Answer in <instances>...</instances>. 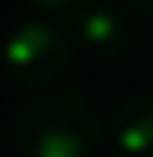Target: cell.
<instances>
[{
    "label": "cell",
    "mask_w": 153,
    "mask_h": 157,
    "mask_svg": "<svg viewBox=\"0 0 153 157\" xmlns=\"http://www.w3.org/2000/svg\"><path fill=\"white\" fill-rule=\"evenodd\" d=\"M102 113L88 95L58 91L18 106L11 139L22 157H88L102 139Z\"/></svg>",
    "instance_id": "obj_1"
},
{
    "label": "cell",
    "mask_w": 153,
    "mask_h": 157,
    "mask_svg": "<svg viewBox=\"0 0 153 157\" xmlns=\"http://www.w3.org/2000/svg\"><path fill=\"white\" fill-rule=\"evenodd\" d=\"M73 62V40L51 22H22L4 40V70L26 88H44L66 77Z\"/></svg>",
    "instance_id": "obj_2"
},
{
    "label": "cell",
    "mask_w": 153,
    "mask_h": 157,
    "mask_svg": "<svg viewBox=\"0 0 153 157\" xmlns=\"http://www.w3.org/2000/svg\"><path fill=\"white\" fill-rule=\"evenodd\" d=\"M73 26L84 48L99 51V55H117L131 44V22L120 7L110 4H95V7H76Z\"/></svg>",
    "instance_id": "obj_3"
},
{
    "label": "cell",
    "mask_w": 153,
    "mask_h": 157,
    "mask_svg": "<svg viewBox=\"0 0 153 157\" xmlns=\"http://www.w3.org/2000/svg\"><path fill=\"white\" fill-rule=\"evenodd\" d=\"M110 139L128 157L153 154V95H131L117 106L110 117Z\"/></svg>",
    "instance_id": "obj_4"
},
{
    "label": "cell",
    "mask_w": 153,
    "mask_h": 157,
    "mask_svg": "<svg viewBox=\"0 0 153 157\" xmlns=\"http://www.w3.org/2000/svg\"><path fill=\"white\" fill-rule=\"evenodd\" d=\"M29 4H37V7H47V11H73L80 0H29Z\"/></svg>",
    "instance_id": "obj_5"
},
{
    "label": "cell",
    "mask_w": 153,
    "mask_h": 157,
    "mask_svg": "<svg viewBox=\"0 0 153 157\" xmlns=\"http://www.w3.org/2000/svg\"><path fill=\"white\" fill-rule=\"evenodd\" d=\"M131 11H142V15H153V0H124Z\"/></svg>",
    "instance_id": "obj_6"
}]
</instances>
